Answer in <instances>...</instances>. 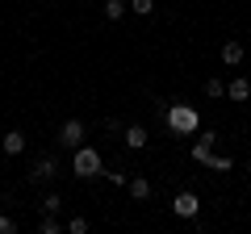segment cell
Listing matches in <instances>:
<instances>
[{
    "label": "cell",
    "mask_w": 251,
    "mask_h": 234,
    "mask_svg": "<svg viewBox=\"0 0 251 234\" xmlns=\"http://www.w3.org/2000/svg\"><path fill=\"white\" fill-rule=\"evenodd\" d=\"M130 9H134L138 17H151V13H155V0H130Z\"/></svg>",
    "instance_id": "cell-15"
},
{
    "label": "cell",
    "mask_w": 251,
    "mask_h": 234,
    "mask_svg": "<svg viewBox=\"0 0 251 234\" xmlns=\"http://www.w3.org/2000/svg\"><path fill=\"white\" fill-rule=\"evenodd\" d=\"M247 171H251V159H247Z\"/></svg>",
    "instance_id": "cell-20"
},
{
    "label": "cell",
    "mask_w": 251,
    "mask_h": 234,
    "mask_svg": "<svg viewBox=\"0 0 251 234\" xmlns=\"http://www.w3.org/2000/svg\"><path fill=\"white\" fill-rule=\"evenodd\" d=\"M38 209H42V213H59V209H63V197H59V192H50V197H46Z\"/></svg>",
    "instance_id": "cell-13"
},
{
    "label": "cell",
    "mask_w": 251,
    "mask_h": 234,
    "mask_svg": "<svg viewBox=\"0 0 251 234\" xmlns=\"http://www.w3.org/2000/svg\"><path fill=\"white\" fill-rule=\"evenodd\" d=\"M38 230H42V234H59V230H63V226H59V213H46Z\"/></svg>",
    "instance_id": "cell-14"
},
{
    "label": "cell",
    "mask_w": 251,
    "mask_h": 234,
    "mask_svg": "<svg viewBox=\"0 0 251 234\" xmlns=\"http://www.w3.org/2000/svg\"><path fill=\"white\" fill-rule=\"evenodd\" d=\"M243 54H247V50H243V42H234V38H230V42H222V63L226 67H239Z\"/></svg>",
    "instance_id": "cell-8"
},
{
    "label": "cell",
    "mask_w": 251,
    "mask_h": 234,
    "mask_svg": "<svg viewBox=\"0 0 251 234\" xmlns=\"http://www.w3.org/2000/svg\"><path fill=\"white\" fill-rule=\"evenodd\" d=\"M105 17L109 21H122L126 17V0H105Z\"/></svg>",
    "instance_id": "cell-12"
},
{
    "label": "cell",
    "mask_w": 251,
    "mask_h": 234,
    "mask_svg": "<svg viewBox=\"0 0 251 234\" xmlns=\"http://www.w3.org/2000/svg\"><path fill=\"white\" fill-rule=\"evenodd\" d=\"M72 167H75V176H80V180H92V176H100V155L92 151V146H75Z\"/></svg>",
    "instance_id": "cell-2"
},
{
    "label": "cell",
    "mask_w": 251,
    "mask_h": 234,
    "mask_svg": "<svg viewBox=\"0 0 251 234\" xmlns=\"http://www.w3.org/2000/svg\"><path fill=\"white\" fill-rule=\"evenodd\" d=\"M209 167L214 171H230V155H209Z\"/></svg>",
    "instance_id": "cell-17"
},
{
    "label": "cell",
    "mask_w": 251,
    "mask_h": 234,
    "mask_svg": "<svg viewBox=\"0 0 251 234\" xmlns=\"http://www.w3.org/2000/svg\"><path fill=\"white\" fill-rule=\"evenodd\" d=\"M126 188H130V197H134V201H147V197H151V180H147V176H134Z\"/></svg>",
    "instance_id": "cell-10"
},
{
    "label": "cell",
    "mask_w": 251,
    "mask_h": 234,
    "mask_svg": "<svg viewBox=\"0 0 251 234\" xmlns=\"http://www.w3.org/2000/svg\"><path fill=\"white\" fill-rule=\"evenodd\" d=\"M59 146H67V151L84 146V121H80V117H72V121H63V130H59Z\"/></svg>",
    "instance_id": "cell-3"
},
{
    "label": "cell",
    "mask_w": 251,
    "mask_h": 234,
    "mask_svg": "<svg viewBox=\"0 0 251 234\" xmlns=\"http://www.w3.org/2000/svg\"><path fill=\"white\" fill-rule=\"evenodd\" d=\"M67 230H72V234H88V217H72Z\"/></svg>",
    "instance_id": "cell-18"
},
{
    "label": "cell",
    "mask_w": 251,
    "mask_h": 234,
    "mask_svg": "<svg viewBox=\"0 0 251 234\" xmlns=\"http://www.w3.org/2000/svg\"><path fill=\"white\" fill-rule=\"evenodd\" d=\"M168 126L176 130V134H193V130L201 126V117H197V109H188V105H172L168 109Z\"/></svg>",
    "instance_id": "cell-1"
},
{
    "label": "cell",
    "mask_w": 251,
    "mask_h": 234,
    "mask_svg": "<svg viewBox=\"0 0 251 234\" xmlns=\"http://www.w3.org/2000/svg\"><path fill=\"white\" fill-rule=\"evenodd\" d=\"M226 96H230V100H247L251 96V80H247V75H234V80L226 84Z\"/></svg>",
    "instance_id": "cell-7"
},
{
    "label": "cell",
    "mask_w": 251,
    "mask_h": 234,
    "mask_svg": "<svg viewBox=\"0 0 251 234\" xmlns=\"http://www.w3.org/2000/svg\"><path fill=\"white\" fill-rule=\"evenodd\" d=\"M172 213H176V217H197V213H201L197 192H180V197L172 201Z\"/></svg>",
    "instance_id": "cell-4"
},
{
    "label": "cell",
    "mask_w": 251,
    "mask_h": 234,
    "mask_svg": "<svg viewBox=\"0 0 251 234\" xmlns=\"http://www.w3.org/2000/svg\"><path fill=\"white\" fill-rule=\"evenodd\" d=\"M0 234H17V222L13 217H0Z\"/></svg>",
    "instance_id": "cell-19"
},
{
    "label": "cell",
    "mask_w": 251,
    "mask_h": 234,
    "mask_svg": "<svg viewBox=\"0 0 251 234\" xmlns=\"http://www.w3.org/2000/svg\"><path fill=\"white\" fill-rule=\"evenodd\" d=\"M126 146H130V151H143L147 146V130L143 126H126Z\"/></svg>",
    "instance_id": "cell-9"
},
{
    "label": "cell",
    "mask_w": 251,
    "mask_h": 234,
    "mask_svg": "<svg viewBox=\"0 0 251 234\" xmlns=\"http://www.w3.org/2000/svg\"><path fill=\"white\" fill-rule=\"evenodd\" d=\"M25 151V134H21V130H9V134H4V155H21Z\"/></svg>",
    "instance_id": "cell-11"
},
{
    "label": "cell",
    "mask_w": 251,
    "mask_h": 234,
    "mask_svg": "<svg viewBox=\"0 0 251 234\" xmlns=\"http://www.w3.org/2000/svg\"><path fill=\"white\" fill-rule=\"evenodd\" d=\"M54 176H59V163H54L50 155H42V159H38V167L29 171V180H34V184H46V180H54Z\"/></svg>",
    "instance_id": "cell-5"
},
{
    "label": "cell",
    "mask_w": 251,
    "mask_h": 234,
    "mask_svg": "<svg viewBox=\"0 0 251 234\" xmlns=\"http://www.w3.org/2000/svg\"><path fill=\"white\" fill-rule=\"evenodd\" d=\"M205 96H226V84L218 80V75H214V80H205Z\"/></svg>",
    "instance_id": "cell-16"
},
{
    "label": "cell",
    "mask_w": 251,
    "mask_h": 234,
    "mask_svg": "<svg viewBox=\"0 0 251 234\" xmlns=\"http://www.w3.org/2000/svg\"><path fill=\"white\" fill-rule=\"evenodd\" d=\"M214 142H218V134H214V130H205V134L197 138V146H193V159H197V163H209V155H214Z\"/></svg>",
    "instance_id": "cell-6"
}]
</instances>
